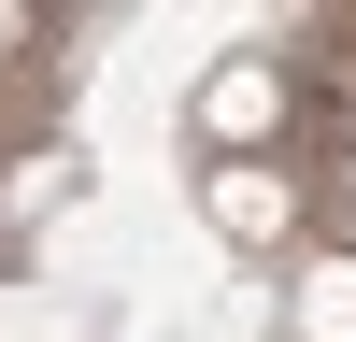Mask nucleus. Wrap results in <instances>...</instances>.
Here are the masks:
<instances>
[{"label": "nucleus", "mask_w": 356, "mask_h": 342, "mask_svg": "<svg viewBox=\"0 0 356 342\" xmlns=\"http://www.w3.org/2000/svg\"><path fill=\"white\" fill-rule=\"evenodd\" d=\"M200 200H214L228 243H300V186H285L271 157H214V186H200Z\"/></svg>", "instance_id": "f257e3e1"}, {"label": "nucleus", "mask_w": 356, "mask_h": 342, "mask_svg": "<svg viewBox=\"0 0 356 342\" xmlns=\"http://www.w3.org/2000/svg\"><path fill=\"white\" fill-rule=\"evenodd\" d=\"M200 129H214L228 157H257V142L285 129V72H271V57H228V72L200 86Z\"/></svg>", "instance_id": "f03ea898"}, {"label": "nucleus", "mask_w": 356, "mask_h": 342, "mask_svg": "<svg viewBox=\"0 0 356 342\" xmlns=\"http://www.w3.org/2000/svg\"><path fill=\"white\" fill-rule=\"evenodd\" d=\"M300 342H356V256H314L300 271Z\"/></svg>", "instance_id": "7ed1b4c3"}, {"label": "nucleus", "mask_w": 356, "mask_h": 342, "mask_svg": "<svg viewBox=\"0 0 356 342\" xmlns=\"http://www.w3.org/2000/svg\"><path fill=\"white\" fill-rule=\"evenodd\" d=\"M0 342H72V300H43V285H0Z\"/></svg>", "instance_id": "20e7f679"}]
</instances>
